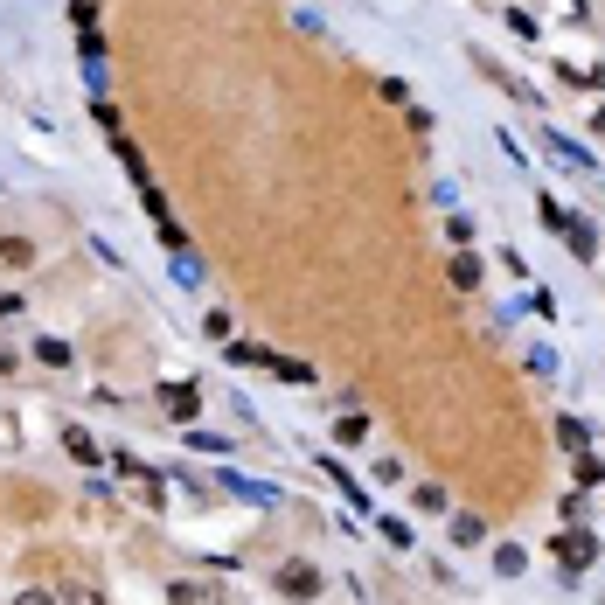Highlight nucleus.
I'll return each instance as SVG.
<instances>
[{
  "instance_id": "1",
  "label": "nucleus",
  "mask_w": 605,
  "mask_h": 605,
  "mask_svg": "<svg viewBox=\"0 0 605 605\" xmlns=\"http://www.w3.org/2000/svg\"><path fill=\"white\" fill-rule=\"evenodd\" d=\"M543 230H550V237H564V244H571V258H585V265L599 258V230H592V216H571V209H557L550 195H543Z\"/></svg>"
},
{
  "instance_id": "2",
  "label": "nucleus",
  "mask_w": 605,
  "mask_h": 605,
  "mask_svg": "<svg viewBox=\"0 0 605 605\" xmlns=\"http://www.w3.org/2000/svg\"><path fill=\"white\" fill-rule=\"evenodd\" d=\"M112 466H119V473L133 480V494H140L147 508H167V480H160L153 466H140V459H133V453H112Z\"/></svg>"
},
{
  "instance_id": "3",
  "label": "nucleus",
  "mask_w": 605,
  "mask_h": 605,
  "mask_svg": "<svg viewBox=\"0 0 605 605\" xmlns=\"http://www.w3.org/2000/svg\"><path fill=\"white\" fill-rule=\"evenodd\" d=\"M557 557H564V571L578 578V571L599 557V536H592V529H564V536H557Z\"/></svg>"
},
{
  "instance_id": "4",
  "label": "nucleus",
  "mask_w": 605,
  "mask_h": 605,
  "mask_svg": "<svg viewBox=\"0 0 605 605\" xmlns=\"http://www.w3.org/2000/svg\"><path fill=\"white\" fill-rule=\"evenodd\" d=\"M543 147H550V160H557V167H564V174H592V153L578 147V140H564V133H557V126H550V133H543Z\"/></svg>"
},
{
  "instance_id": "5",
  "label": "nucleus",
  "mask_w": 605,
  "mask_h": 605,
  "mask_svg": "<svg viewBox=\"0 0 605 605\" xmlns=\"http://www.w3.org/2000/svg\"><path fill=\"white\" fill-rule=\"evenodd\" d=\"M160 411H167L174 425H195V411H202V390H188V383H167V390H160Z\"/></svg>"
},
{
  "instance_id": "6",
  "label": "nucleus",
  "mask_w": 605,
  "mask_h": 605,
  "mask_svg": "<svg viewBox=\"0 0 605 605\" xmlns=\"http://www.w3.org/2000/svg\"><path fill=\"white\" fill-rule=\"evenodd\" d=\"M279 592L286 599H320V571L313 564H279Z\"/></svg>"
},
{
  "instance_id": "7",
  "label": "nucleus",
  "mask_w": 605,
  "mask_h": 605,
  "mask_svg": "<svg viewBox=\"0 0 605 605\" xmlns=\"http://www.w3.org/2000/svg\"><path fill=\"white\" fill-rule=\"evenodd\" d=\"M446 279H453V293H473V286H480V258H473V251H453Z\"/></svg>"
},
{
  "instance_id": "8",
  "label": "nucleus",
  "mask_w": 605,
  "mask_h": 605,
  "mask_svg": "<svg viewBox=\"0 0 605 605\" xmlns=\"http://www.w3.org/2000/svg\"><path fill=\"white\" fill-rule=\"evenodd\" d=\"M63 446H70V459H77V466H98V459H105V446H98L91 432H77V425L63 432Z\"/></svg>"
},
{
  "instance_id": "9",
  "label": "nucleus",
  "mask_w": 605,
  "mask_h": 605,
  "mask_svg": "<svg viewBox=\"0 0 605 605\" xmlns=\"http://www.w3.org/2000/svg\"><path fill=\"white\" fill-rule=\"evenodd\" d=\"M265 369H272V376H286V383H313V369H306V362H293V355H272Z\"/></svg>"
},
{
  "instance_id": "10",
  "label": "nucleus",
  "mask_w": 605,
  "mask_h": 605,
  "mask_svg": "<svg viewBox=\"0 0 605 605\" xmlns=\"http://www.w3.org/2000/svg\"><path fill=\"white\" fill-rule=\"evenodd\" d=\"M571 459H578V487H599V480H605V459L599 453H571Z\"/></svg>"
},
{
  "instance_id": "11",
  "label": "nucleus",
  "mask_w": 605,
  "mask_h": 605,
  "mask_svg": "<svg viewBox=\"0 0 605 605\" xmlns=\"http://www.w3.org/2000/svg\"><path fill=\"white\" fill-rule=\"evenodd\" d=\"M28 258H35L28 237H0V265H28Z\"/></svg>"
},
{
  "instance_id": "12",
  "label": "nucleus",
  "mask_w": 605,
  "mask_h": 605,
  "mask_svg": "<svg viewBox=\"0 0 605 605\" xmlns=\"http://www.w3.org/2000/svg\"><path fill=\"white\" fill-rule=\"evenodd\" d=\"M557 439H564V453H585V425L578 418H557Z\"/></svg>"
},
{
  "instance_id": "13",
  "label": "nucleus",
  "mask_w": 605,
  "mask_h": 605,
  "mask_svg": "<svg viewBox=\"0 0 605 605\" xmlns=\"http://www.w3.org/2000/svg\"><path fill=\"white\" fill-rule=\"evenodd\" d=\"M202 334H216V341H230V334H237V320H230V313H223V306H216V313H209V320H202Z\"/></svg>"
},
{
  "instance_id": "14",
  "label": "nucleus",
  "mask_w": 605,
  "mask_h": 605,
  "mask_svg": "<svg viewBox=\"0 0 605 605\" xmlns=\"http://www.w3.org/2000/svg\"><path fill=\"white\" fill-rule=\"evenodd\" d=\"M35 355H42V362H56V369H63V362H70V341H56V334H49V341H35Z\"/></svg>"
},
{
  "instance_id": "15",
  "label": "nucleus",
  "mask_w": 605,
  "mask_h": 605,
  "mask_svg": "<svg viewBox=\"0 0 605 605\" xmlns=\"http://www.w3.org/2000/svg\"><path fill=\"white\" fill-rule=\"evenodd\" d=\"M418 508H425V515H446L453 501H446V487H418Z\"/></svg>"
},
{
  "instance_id": "16",
  "label": "nucleus",
  "mask_w": 605,
  "mask_h": 605,
  "mask_svg": "<svg viewBox=\"0 0 605 605\" xmlns=\"http://www.w3.org/2000/svg\"><path fill=\"white\" fill-rule=\"evenodd\" d=\"M557 515H564L571 529H585V494H564V501H557Z\"/></svg>"
},
{
  "instance_id": "17",
  "label": "nucleus",
  "mask_w": 605,
  "mask_h": 605,
  "mask_svg": "<svg viewBox=\"0 0 605 605\" xmlns=\"http://www.w3.org/2000/svg\"><path fill=\"white\" fill-rule=\"evenodd\" d=\"M167 599H174V605H216V599H209V592H202V585H174Z\"/></svg>"
},
{
  "instance_id": "18",
  "label": "nucleus",
  "mask_w": 605,
  "mask_h": 605,
  "mask_svg": "<svg viewBox=\"0 0 605 605\" xmlns=\"http://www.w3.org/2000/svg\"><path fill=\"white\" fill-rule=\"evenodd\" d=\"M494 564H501V578H515V571H522V564H529V557H522V550H515V543H501V557H494Z\"/></svg>"
},
{
  "instance_id": "19",
  "label": "nucleus",
  "mask_w": 605,
  "mask_h": 605,
  "mask_svg": "<svg viewBox=\"0 0 605 605\" xmlns=\"http://www.w3.org/2000/svg\"><path fill=\"white\" fill-rule=\"evenodd\" d=\"M453 536L459 543H480V515H453Z\"/></svg>"
},
{
  "instance_id": "20",
  "label": "nucleus",
  "mask_w": 605,
  "mask_h": 605,
  "mask_svg": "<svg viewBox=\"0 0 605 605\" xmlns=\"http://www.w3.org/2000/svg\"><path fill=\"white\" fill-rule=\"evenodd\" d=\"M63 605H105V599H98L91 585H70V592H63Z\"/></svg>"
},
{
  "instance_id": "21",
  "label": "nucleus",
  "mask_w": 605,
  "mask_h": 605,
  "mask_svg": "<svg viewBox=\"0 0 605 605\" xmlns=\"http://www.w3.org/2000/svg\"><path fill=\"white\" fill-rule=\"evenodd\" d=\"M14 605H63V599H56V592H21Z\"/></svg>"
},
{
  "instance_id": "22",
  "label": "nucleus",
  "mask_w": 605,
  "mask_h": 605,
  "mask_svg": "<svg viewBox=\"0 0 605 605\" xmlns=\"http://www.w3.org/2000/svg\"><path fill=\"white\" fill-rule=\"evenodd\" d=\"M592 133H599V140H605V112H592Z\"/></svg>"
},
{
  "instance_id": "23",
  "label": "nucleus",
  "mask_w": 605,
  "mask_h": 605,
  "mask_svg": "<svg viewBox=\"0 0 605 605\" xmlns=\"http://www.w3.org/2000/svg\"><path fill=\"white\" fill-rule=\"evenodd\" d=\"M0 369H7V355H0Z\"/></svg>"
}]
</instances>
